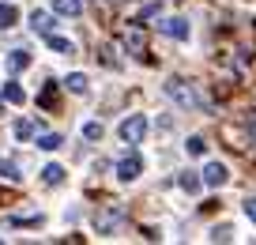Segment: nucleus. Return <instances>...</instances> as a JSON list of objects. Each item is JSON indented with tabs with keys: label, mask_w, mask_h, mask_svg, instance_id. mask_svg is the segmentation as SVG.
Instances as JSON below:
<instances>
[{
	"label": "nucleus",
	"mask_w": 256,
	"mask_h": 245,
	"mask_svg": "<svg viewBox=\"0 0 256 245\" xmlns=\"http://www.w3.org/2000/svg\"><path fill=\"white\" fill-rule=\"evenodd\" d=\"M166 95L174 98L181 110H196V106H200V98H196L192 83H184V79H170V83H166Z\"/></svg>",
	"instance_id": "1"
},
{
	"label": "nucleus",
	"mask_w": 256,
	"mask_h": 245,
	"mask_svg": "<svg viewBox=\"0 0 256 245\" xmlns=\"http://www.w3.org/2000/svg\"><path fill=\"white\" fill-rule=\"evenodd\" d=\"M144 136H147V117L144 113H132L128 121H120V140H124L128 147L144 143Z\"/></svg>",
	"instance_id": "2"
},
{
	"label": "nucleus",
	"mask_w": 256,
	"mask_h": 245,
	"mask_svg": "<svg viewBox=\"0 0 256 245\" xmlns=\"http://www.w3.org/2000/svg\"><path fill=\"white\" fill-rule=\"evenodd\" d=\"M120 42H124V49H128L132 57H140V61H151V57H147V31H144L140 23H132V27H128Z\"/></svg>",
	"instance_id": "3"
},
{
	"label": "nucleus",
	"mask_w": 256,
	"mask_h": 245,
	"mask_svg": "<svg viewBox=\"0 0 256 245\" xmlns=\"http://www.w3.org/2000/svg\"><path fill=\"white\" fill-rule=\"evenodd\" d=\"M124 207H117V204H110V207H106V211L102 215H98V219H94V226H98V234H113V226H117V222L120 219H124Z\"/></svg>",
	"instance_id": "4"
},
{
	"label": "nucleus",
	"mask_w": 256,
	"mask_h": 245,
	"mask_svg": "<svg viewBox=\"0 0 256 245\" xmlns=\"http://www.w3.org/2000/svg\"><path fill=\"white\" fill-rule=\"evenodd\" d=\"M140 174H144V158H140V155H124L117 162V177H120V181H136Z\"/></svg>",
	"instance_id": "5"
},
{
	"label": "nucleus",
	"mask_w": 256,
	"mask_h": 245,
	"mask_svg": "<svg viewBox=\"0 0 256 245\" xmlns=\"http://www.w3.org/2000/svg\"><path fill=\"white\" fill-rule=\"evenodd\" d=\"M230 181V170L222 166V162H208L204 166V185H211V189H218V185Z\"/></svg>",
	"instance_id": "6"
},
{
	"label": "nucleus",
	"mask_w": 256,
	"mask_h": 245,
	"mask_svg": "<svg viewBox=\"0 0 256 245\" xmlns=\"http://www.w3.org/2000/svg\"><path fill=\"white\" fill-rule=\"evenodd\" d=\"M38 106L49 110V113H56V106H60V87H56V83H46L42 95H38Z\"/></svg>",
	"instance_id": "7"
},
{
	"label": "nucleus",
	"mask_w": 256,
	"mask_h": 245,
	"mask_svg": "<svg viewBox=\"0 0 256 245\" xmlns=\"http://www.w3.org/2000/svg\"><path fill=\"white\" fill-rule=\"evenodd\" d=\"M53 16H49V12H38V8H34V16H30V31L34 34H53Z\"/></svg>",
	"instance_id": "8"
},
{
	"label": "nucleus",
	"mask_w": 256,
	"mask_h": 245,
	"mask_svg": "<svg viewBox=\"0 0 256 245\" xmlns=\"http://www.w3.org/2000/svg\"><path fill=\"white\" fill-rule=\"evenodd\" d=\"M158 27L170 34V38H177V42L188 38V19H166V23H158Z\"/></svg>",
	"instance_id": "9"
},
{
	"label": "nucleus",
	"mask_w": 256,
	"mask_h": 245,
	"mask_svg": "<svg viewBox=\"0 0 256 245\" xmlns=\"http://www.w3.org/2000/svg\"><path fill=\"white\" fill-rule=\"evenodd\" d=\"M42 222H46V215H8V226H30V230H38Z\"/></svg>",
	"instance_id": "10"
},
{
	"label": "nucleus",
	"mask_w": 256,
	"mask_h": 245,
	"mask_svg": "<svg viewBox=\"0 0 256 245\" xmlns=\"http://www.w3.org/2000/svg\"><path fill=\"white\" fill-rule=\"evenodd\" d=\"M19 23V8L16 4H0V31H12Z\"/></svg>",
	"instance_id": "11"
},
{
	"label": "nucleus",
	"mask_w": 256,
	"mask_h": 245,
	"mask_svg": "<svg viewBox=\"0 0 256 245\" xmlns=\"http://www.w3.org/2000/svg\"><path fill=\"white\" fill-rule=\"evenodd\" d=\"M53 8H56V16H68V19H76L83 12V4L80 0H53Z\"/></svg>",
	"instance_id": "12"
},
{
	"label": "nucleus",
	"mask_w": 256,
	"mask_h": 245,
	"mask_svg": "<svg viewBox=\"0 0 256 245\" xmlns=\"http://www.w3.org/2000/svg\"><path fill=\"white\" fill-rule=\"evenodd\" d=\"M46 42H49V49H56V53H64V57L76 53V46H72L68 38H60V34H46Z\"/></svg>",
	"instance_id": "13"
},
{
	"label": "nucleus",
	"mask_w": 256,
	"mask_h": 245,
	"mask_svg": "<svg viewBox=\"0 0 256 245\" xmlns=\"http://www.w3.org/2000/svg\"><path fill=\"white\" fill-rule=\"evenodd\" d=\"M26 64H30V53H26V49H12L8 53V68L12 72H23Z\"/></svg>",
	"instance_id": "14"
},
{
	"label": "nucleus",
	"mask_w": 256,
	"mask_h": 245,
	"mask_svg": "<svg viewBox=\"0 0 256 245\" xmlns=\"http://www.w3.org/2000/svg\"><path fill=\"white\" fill-rule=\"evenodd\" d=\"M23 87H19V83H12V79H8V83H4V102H12V106H23Z\"/></svg>",
	"instance_id": "15"
},
{
	"label": "nucleus",
	"mask_w": 256,
	"mask_h": 245,
	"mask_svg": "<svg viewBox=\"0 0 256 245\" xmlns=\"http://www.w3.org/2000/svg\"><path fill=\"white\" fill-rule=\"evenodd\" d=\"M177 185H181L184 192H200V185H204V177H196L192 170H184L181 177H177Z\"/></svg>",
	"instance_id": "16"
},
{
	"label": "nucleus",
	"mask_w": 256,
	"mask_h": 245,
	"mask_svg": "<svg viewBox=\"0 0 256 245\" xmlns=\"http://www.w3.org/2000/svg\"><path fill=\"white\" fill-rule=\"evenodd\" d=\"M0 181H12V185H19V181H23V174H19V166H16V162H0Z\"/></svg>",
	"instance_id": "17"
},
{
	"label": "nucleus",
	"mask_w": 256,
	"mask_h": 245,
	"mask_svg": "<svg viewBox=\"0 0 256 245\" xmlns=\"http://www.w3.org/2000/svg\"><path fill=\"white\" fill-rule=\"evenodd\" d=\"M34 132H38V128H34V121H30V117L16 121V140H34Z\"/></svg>",
	"instance_id": "18"
},
{
	"label": "nucleus",
	"mask_w": 256,
	"mask_h": 245,
	"mask_svg": "<svg viewBox=\"0 0 256 245\" xmlns=\"http://www.w3.org/2000/svg\"><path fill=\"white\" fill-rule=\"evenodd\" d=\"M42 181H46V185H60L64 181V170L56 166V162H49V166L42 170Z\"/></svg>",
	"instance_id": "19"
},
{
	"label": "nucleus",
	"mask_w": 256,
	"mask_h": 245,
	"mask_svg": "<svg viewBox=\"0 0 256 245\" xmlns=\"http://www.w3.org/2000/svg\"><path fill=\"white\" fill-rule=\"evenodd\" d=\"M68 91H72V95H87V76H83V72H72V76H68Z\"/></svg>",
	"instance_id": "20"
},
{
	"label": "nucleus",
	"mask_w": 256,
	"mask_h": 245,
	"mask_svg": "<svg viewBox=\"0 0 256 245\" xmlns=\"http://www.w3.org/2000/svg\"><path fill=\"white\" fill-rule=\"evenodd\" d=\"M60 143H64V140H60L56 132H46V136H38V147H42V151H56Z\"/></svg>",
	"instance_id": "21"
},
{
	"label": "nucleus",
	"mask_w": 256,
	"mask_h": 245,
	"mask_svg": "<svg viewBox=\"0 0 256 245\" xmlns=\"http://www.w3.org/2000/svg\"><path fill=\"white\" fill-rule=\"evenodd\" d=\"M184 147H188V155H208V140H204V136H192Z\"/></svg>",
	"instance_id": "22"
},
{
	"label": "nucleus",
	"mask_w": 256,
	"mask_h": 245,
	"mask_svg": "<svg viewBox=\"0 0 256 245\" xmlns=\"http://www.w3.org/2000/svg\"><path fill=\"white\" fill-rule=\"evenodd\" d=\"M83 136H87V140H102V125H98V121H87V125H83Z\"/></svg>",
	"instance_id": "23"
},
{
	"label": "nucleus",
	"mask_w": 256,
	"mask_h": 245,
	"mask_svg": "<svg viewBox=\"0 0 256 245\" xmlns=\"http://www.w3.org/2000/svg\"><path fill=\"white\" fill-rule=\"evenodd\" d=\"M230 234H234V230L222 222V226H215V230H211V241H230Z\"/></svg>",
	"instance_id": "24"
},
{
	"label": "nucleus",
	"mask_w": 256,
	"mask_h": 245,
	"mask_svg": "<svg viewBox=\"0 0 256 245\" xmlns=\"http://www.w3.org/2000/svg\"><path fill=\"white\" fill-rule=\"evenodd\" d=\"M245 215H248V222H256V196L245 200Z\"/></svg>",
	"instance_id": "25"
},
{
	"label": "nucleus",
	"mask_w": 256,
	"mask_h": 245,
	"mask_svg": "<svg viewBox=\"0 0 256 245\" xmlns=\"http://www.w3.org/2000/svg\"><path fill=\"white\" fill-rule=\"evenodd\" d=\"M102 64H110V68H117L120 61H117V57H113V49H102Z\"/></svg>",
	"instance_id": "26"
},
{
	"label": "nucleus",
	"mask_w": 256,
	"mask_h": 245,
	"mask_svg": "<svg viewBox=\"0 0 256 245\" xmlns=\"http://www.w3.org/2000/svg\"><path fill=\"white\" fill-rule=\"evenodd\" d=\"M0 110H4V98H0Z\"/></svg>",
	"instance_id": "27"
}]
</instances>
